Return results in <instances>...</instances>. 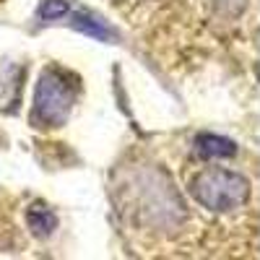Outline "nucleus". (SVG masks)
<instances>
[{
	"label": "nucleus",
	"mask_w": 260,
	"mask_h": 260,
	"mask_svg": "<svg viewBox=\"0 0 260 260\" xmlns=\"http://www.w3.org/2000/svg\"><path fill=\"white\" fill-rule=\"evenodd\" d=\"M76 29L83 31V34H91V37H96V39H115V31L107 26L104 21H99V18H94V16H89V13H81V16L76 18Z\"/></svg>",
	"instance_id": "nucleus-5"
},
{
	"label": "nucleus",
	"mask_w": 260,
	"mask_h": 260,
	"mask_svg": "<svg viewBox=\"0 0 260 260\" xmlns=\"http://www.w3.org/2000/svg\"><path fill=\"white\" fill-rule=\"evenodd\" d=\"M195 146H198V151H201L203 156H213V159H229V156H234V151H237V146L229 138H221V136H216V133L198 136Z\"/></svg>",
	"instance_id": "nucleus-3"
},
{
	"label": "nucleus",
	"mask_w": 260,
	"mask_h": 260,
	"mask_svg": "<svg viewBox=\"0 0 260 260\" xmlns=\"http://www.w3.org/2000/svg\"><path fill=\"white\" fill-rule=\"evenodd\" d=\"M73 102H76V83L62 71L50 68L39 76L31 120L45 127H57L68 120Z\"/></svg>",
	"instance_id": "nucleus-2"
},
{
	"label": "nucleus",
	"mask_w": 260,
	"mask_h": 260,
	"mask_svg": "<svg viewBox=\"0 0 260 260\" xmlns=\"http://www.w3.org/2000/svg\"><path fill=\"white\" fill-rule=\"evenodd\" d=\"M26 224H29V229L34 232V234H39V237H47V234H52L55 232V226H57V216L47 208V206H31L29 211H26Z\"/></svg>",
	"instance_id": "nucleus-4"
},
{
	"label": "nucleus",
	"mask_w": 260,
	"mask_h": 260,
	"mask_svg": "<svg viewBox=\"0 0 260 260\" xmlns=\"http://www.w3.org/2000/svg\"><path fill=\"white\" fill-rule=\"evenodd\" d=\"M192 198L211 211H234L247 203L250 198V182L229 169H206L192 180Z\"/></svg>",
	"instance_id": "nucleus-1"
},
{
	"label": "nucleus",
	"mask_w": 260,
	"mask_h": 260,
	"mask_svg": "<svg viewBox=\"0 0 260 260\" xmlns=\"http://www.w3.org/2000/svg\"><path fill=\"white\" fill-rule=\"evenodd\" d=\"M68 11H71L68 0H45L37 13H39V18H45V21H55V18H62Z\"/></svg>",
	"instance_id": "nucleus-6"
}]
</instances>
